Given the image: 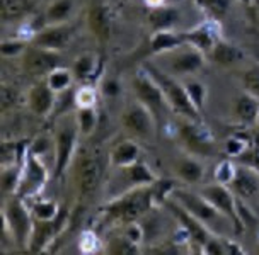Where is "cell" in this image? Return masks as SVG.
I'll return each instance as SVG.
<instances>
[{
	"instance_id": "obj_1",
	"label": "cell",
	"mask_w": 259,
	"mask_h": 255,
	"mask_svg": "<svg viewBox=\"0 0 259 255\" xmlns=\"http://www.w3.org/2000/svg\"><path fill=\"white\" fill-rule=\"evenodd\" d=\"M174 189L176 187L170 180L162 179L150 185L128 189V191L109 199L104 206H101V223L124 226L132 221L142 220L154 206H159V204L164 206L165 199L172 196Z\"/></svg>"
},
{
	"instance_id": "obj_2",
	"label": "cell",
	"mask_w": 259,
	"mask_h": 255,
	"mask_svg": "<svg viewBox=\"0 0 259 255\" xmlns=\"http://www.w3.org/2000/svg\"><path fill=\"white\" fill-rule=\"evenodd\" d=\"M145 70L154 77V80L159 83L160 90L164 92L165 100H167L170 111L174 114H178L183 119H191V121H201V113L194 108V104L189 99L186 89H184V83L179 82L178 78L170 73L164 72L157 65L152 62H147Z\"/></svg>"
},
{
	"instance_id": "obj_3",
	"label": "cell",
	"mask_w": 259,
	"mask_h": 255,
	"mask_svg": "<svg viewBox=\"0 0 259 255\" xmlns=\"http://www.w3.org/2000/svg\"><path fill=\"white\" fill-rule=\"evenodd\" d=\"M4 231L11 236L12 243L22 250H27L34 226V216L31 213V208L26 206L24 199L12 194L4 201Z\"/></svg>"
},
{
	"instance_id": "obj_4",
	"label": "cell",
	"mask_w": 259,
	"mask_h": 255,
	"mask_svg": "<svg viewBox=\"0 0 259 255\" xmlns=\"http://www.w3.org/2000/svg\"><path fill=\"white\" fill-rule=\"evenodd\" d=\"M63 123L58 124L57 133L53 138V164H55V179L63 177L65 172L70 169V165L75 160L77 155V146H78V131L75 114L72 118H68V114L62 116Z\"/></svg>"
},
{
	"instance_id": "obj_5",
	"label": "cell",
	"mask_w": 259,
	"mask_h": 255,
	"mask_svg": "<svg viewBox=\"0 0 259 255\" xmlns=\"http://www.w3.org/2000/svg\"><path fill=\"white\" fill-rule=\"evenodd\" d=\"M133 92L137 95V100H140L147 109L154 114L159 131L167 121V113L170 111L164 92L160 90L159 83L154 80V77L145 70V67L138 68V72L133 77L132 82Z\"/></svg>"
},
{
	"instance_id": "obj_6",
	"label": "cell",
	"mask_w": 259,
	"mask_h": 255,
	"mask_svg": "<svg viewBox=\"0 0 259 255\" xmlns=\"http://www.w3.org/2000/svg\"><path fill=\"white\" fill-rule=\"evenodd\" d=\"M101 177H103V167L96 155L87 150L80 155H75L73 162V182H75L77 196L82 201H89L99 187Z\"/></svg>"
},
{
	"instance_id": "obj_7",
	"label": "cell",
	"mask_w": 259,
	"mask_h": 255,
	"mask_svg": "<svg viewBox=\"0 0 259 255\" xmlns=\"http://www.w3.org/2000/svg\"><path fill=\"white\" fill-rule=\"evenodd\" d=\"M179 140L188 153L194 157H213L217 145L211 131L208 129L203 121H191L184 119V123L178 129Z\"/></svg>"
},
{
	"instance_id": "obj_8",
	"label": "cell",
	"mask_w": 259,
	"mask_h": 255,
	"mask_svg": "<svg viewBox=\"0 0 259 255\" xmlns=\"http://www.w3.org/2000/svg\"><path fill=\"white\" fill-rule=\"evenodd\" d=\"M200 192L217 211H220L229 220V223L235 233H240L244 230V223L237 211V196L234 194V191H230L229 185L213 182L205 185Z\"/></svg>"
},
{
	"instance_id": "obj_9",
	"label": "cell",
	"mask_w": 259,
	"mask_h": 255,
	"mask_svg": "<svg viewBox=\"0 0 259 255\" xmlns=\"http://www.w3.org/2000/svg\"><path fill=\"white\" fill-rule=\"evenodd\" d=\"M48 169L43 164L41 157L34 155L31 150H27V155L24 162H22V174H21V184L17 189L16 196L26 199H32L39 196L41 191L45 189L46 182H48Z\"/></svg>"
},
{
	"instance_id": "obj_10",
	"label": "cell",
	"mask_w": 259,
	"mask_h": 255,
	"mask_svg": "<svg viewBox=\"0 0 259 255\" xmlns=\"http://www.w3.org/2000/svg\"><path fill=\"white\" fill-rule=\"evenodd\" d=\"M68 218H70V211L67 208H62L60 215L53 220H34V226H32L31 242L27 247V252L31 253H41L48 247H52L55 240L63 233L67 228Z\"/></svg>"
},
{
	"instance_id": "obj_11",
	"label": "cell",
	"mask_w": 259,
	"mask_h": 255,
	"mask_svg": "<svg viewBox=\"0 0 259 255\" xmlns=\"http://www.w3.org/2000/svg\"><path fill=\"white\" fill-rule=\"evenodd\" d=\"M121 123L126 131L142 140H150L159 131L154 114L150 113L140 100H130L124 106Z\"/></svg>"
},
{
	"instance_id": "obj_12",
	"label": "cell",
	"mask_w": 259,
	"mask_h": 255,
	"mask_svg": "<svg viewBox=\"0 0 259 255\" xmlns=\"http://www.w3.org/2000/svg\"><path fill=\"white\" fill-rule=\"evenodd\" d=\"M164 206L167 208V210L172 213V216L179 221V225L183 226V231L188 236L189 243L194 245V247L203 248V245L208 242V238L215 233V231H211L205 223H201L198 218H194L186 208H183L172 196L165 199Z\"/></svg>"
},
{
	"instance_id": "obj_13",
	"label": "cell",
	"mask_w": 259,
	"mask_h": 255,
	"mask_svg": "<svg viewBox=\"0 0 259 255\" xmlns=\"http://www.w3.org/2000/svg\"><path fill=\"white\" fill-rule=\"evenodd\" d=\"M172 197L181 204L183 208H186L194 218H198L201 223H205L210 230H211V226L220 225L222 221L227 220L220 211H217L215 208L201 196V192H189V191H183V189H174Z\"/></svg>"
},
{
	"instance_id": "obj_14",
	"label": "cell",
	"mask_w": 259,
	"mask_h": 255,
	"mask_svg": "<svg viewBox=\"0 0 259 255\" xmlns=\"http://www.w3.org/2000/svg\"><path fill=\"white\" fill-rule=\"evenodd\" d=\"M165 55H167L170 75H194L205 67L206 60L205 55L191 44H183Z\"/></svg>"
},
{
	"instance_id": "obj_15",
	"label": "cell",
	"mask_w": 259,
	"mask_h": 255,
	"mask_svg": "<svg viewBox=\"0 0 259 255\" xmlns=\"http://www.w3.org/2000/svg\"><path fill=\"white\" fill-rule=\"evenodd\" d=\"M22 67L31 75L46 77L50 72L60 67V55L57 51L39 48V46L31 43V46H27L24 55H22Z\"/></svg>"
},
{
	"instance_id": "obj_16",
	"label": "cell",
	"mask_w": 259,
	"mask_h": 255,
	"mask_svg": "<svg viewBox=\"0 0 259 255\" xmlns=\"http://www.w3.org/2000/svg\"><path fill=\"white\" fill-rule=\"evenodd\" d=\"M75 26L70 22H65V24H52L45 26L34 38L31 39L32 44L39 46V48L57 51L60 53L62 49L67 48L72 43L73 36H75Z\"/></svg>"
},
{
	"instance_id": "obj_17",
	"label": "cell",
	"mask_w": 259,
	"mask_h": 255,
	"mask_svg": "<svg viewBox=\"0 0 259 255\" xmlns=\"http://www.w3.org/2000/svg\"><path fill=\"white\" fill-rule=\"evenodd\" d=\"M87 27L91 34L99 41V44H106L111 39L113 32V14L104 0H92L87 11Z\"/></svg>"
},
{
	"instance_id": "obj_18",
	"label": "cell",
	"mask_w": 259,
	"mask_h": 255,
	"mask_svg": "<svg viewBox=\"0 0 259 255\" xmlns=\"http://www.w3.org/2000/svg\"><path fill=\"white\" fill-rule=\"evenodd\" d=\"M222 27H220V21L215 19H206L203 21L201 24L191 27L189 31H184V38H186V44L194 46L196 49H200L205 57H208L213 46L217 44V41L222 36Z\"/></svg>"
},
{
	"instance_id": "obj_19",
	"label": "cell",
	"mask_w": 259,
	"mask_h": 255,
	"mask_svg": "<svg viewBox=\"0 0 259 255\" xmlns=\"http://www.w3.org/2000/svg\"><path fill=\"white\" fill-rule=\"evenodd\" d=\"M57 104V92L48 85V82L34 83L27 92V106L31 113L38 118H48L53 114Z\"/></svg>"
},
{
	"instance_id": "obj_20",
	"label": "cell",
	"mask_w": 259,
	"mask_h": 255,
	"mask_svg": "<svg viewBox=\"0 0 259 255\" xmlns=\"http://www.w3.org/2000/svg\"><path fill=\"white\" fill-rule=\"evenodd\" d=\"M230 189L234 191L235 196L239 199H244V201L256 197L259 192V172L239 164Z\"/></svg>"
},
{
	"instance_id": "obj_21",
	"label": "cell",
	"mask_w": 259,
	"mask_h": 255,
	"mask_svg": "<svg viewBox=\"0 0 259 255\" xmlns=\"http://www.w3.org/2000/svg\"><path fill=\"white\" fill-rule=\"evenodd\" d=\"M118 170L124 177V184H126V189H124V191L133 189V187L150 185L159 180L157 174L143 160H137L135 164H132L128 167H121V169H118Z\"/></svg>"
},
{
	"instance_id": "obj_22",
	"label": "cell",
	"mask_w": 259,
	"mask_h": 255,
	"mask_svg": "<svg viewBox=\"0 0 259 255\" xmlns=\"http://www.w3.org/2000/svg\"><path fill=\"white\" fill-rule=\"evenodd\" d=\"M149 53L152 55H165L179 46L186 44L184 31L178 29H167V31H155L152 32L149 39Z\"/></svg>"
},
{
	"instance_id": "obj_23",
	"label": "cell",
	"mask_w": 259,
	"mask_h": 255,
	"mask_svg": "<svg viewBox=\"0 0 259 255\" xmlns=\"http://www.w3.org/2000/svg\"><path fill=\"white\" fill-rule=\"evenodd\" d=\"M179 21H181V12H179L178 7L170 6V4H164L160 7L150 9L149 16H147V22H149L152 32L176 29Z\"/></svg>"
},
{
	"instance_id": "obj_24",
	"label": "cell",
	"mask_w": 259,
	"mask_h": 255,
	"mask_svg": "<svg viewBox=\"0 0 259 255\" xmlns=\"http://www.w3.org/2000/svg\"><path fill=\"white\" fill-rule=\"evenodd\" d=\"M140 145L133 140H121L111 148L109 151V164L113 169L128 167L140 160Z\"/></svg>"
},
{
	"instance_id": "obj_25",
	"label": "cell",
	"mask_w": 259,
	"mask_h": 255,
	"mask_svg": "<svg viewBox=\"0 0 259 255\" xmlns=\"http://www.w3.org/2000/svg\"><path fill=\"white\" fill-rule=\"evenodd\" d=\"M206 58L217 65H220V67H232V65L244 60V51L237 44L229 43L227 39L220 38L213 46V49L208 53Z\"/></svg>"
},
{
	"instance_id": "obj_26",
	"label": "cell",
	"mask_w": 259,
	"mask_h": 255,
	"mask_svg": "<svg viewBox=\"0 0 259 255\" xmlns=\"http://www.w3.org/2000/svg\"><path fill=\"white\" fill-rule=\"evenodd\" d=\"M174 170L178 174V177L186 184H200L203 177H205V167L201 165V162L196 159L191 153L181 157L176 160Z\"/></svg>"
},
{
	"instance_id": "obj_27",
	"label": "cell",
	"mask_w": 259,
	"mask_h": 255,
	"mask_svg": "<svg viewBox=\"0 0 259 255\" xmlns=\"http://www.w3.org/2000/svg\"><path fill=\"white\" fill-rule=\"evenodd\" d=\"M234 113L239 123L242 124H254L259 116V97L249 94L244 90L237 95L234 102Z\"/></svg>"
},
{
	"instance_id": "obj_28",
	"label": "cell",
	"mask_w": 259,
	"mask_h": 255,
	"mask_svg": "<svg viewBox=\"0 0 259 255\" xmlns=\"http://www.w3.org/2000/svg\"><path fill=\"white\" fill-rule=\"evenodd\" d=\"M99 68H101V65L96 55L84 53V55H78V57L73 60L70 70L77 82L89 83L92 78L96 77V70H99Z\"/></svg>"
},
{
	"instance_id": "obj_29",
	"label": "cell",
	"mask_w": 259,
	"mask_h": 255,
	"mask_svg": "<svg viewBox=\"0 0 259 255\" xmlns=\"http://www.w3.org/2000/svg\"><path fill=\"white\" fill-rule=\"evenodd\" d=\"M73 11H75V0H53L43 14L46 26L70 22Z\"/></svg>"
},
{
	"instance_id": "obj_30",
	"label": "cell",
	"mask_w": 259,
	"mask_h": 255,
	"mask_svg": "<svg viewBox=\"0 0 259 255\" xmlns=\"http://www.w3.org/2000/svg\"><path fill=\"white\" fill-rule=\"evenodd\" d=\"M46 82L52 89L60 94V92H65L68 89H72L73 82H75V77H73L72 70L68 68H63V67H57L53 72H50L46 75Z\"/></svg>"
},
{
	"instance_id": "obj_31",
	"label": "cell",
	"mask_w": 259,
	"mask_h": 255,
	"mask_svg": "<svg viewBox=\"0 0 259 255\" xmlns=\"http://www.w3.org/2000/svg\"><path fill=\"white\" fill-rule=\"evenodd\" d=\"M75 121L80 131V136H91L97 128V111L96 108H77L75 111Z\"/></svg>"
},
{
	"instance_id": "obj_32",
	"label": "cell",
	"mask_w": 259,
	"mask_h": 255,
	"mask_svg": "<svg viewBox=\"0 0 259 255\" xmlns=\"http://www.w3.org/2000/svg\"><path fill=\"white\" fill-rule=\"evenodd\" d=\"M21 174H22V165L2 167L0 184H2V191L6 196L17 194V189H19V184H21Z\"/></svg>"
},
{
	"instance_id": "obj_33",
	"label": "cell",
	"mask_w": 259,
	"mask_h": 255,
	"mask_svg": "<svg viewBox=\"0 0 259 255\" xmlns=\"http://www.w3.org/2000/svg\"><path fill=\"white\" fill-rule=\"evenodd\" d=\"M232 0H194L198 7L208 16V19L222 21L227 16Z\"/></svg>"
},
{
	"instance_id": "obj_34",
	"label": "cell",
	"mask_w": 259,
	"mask_h": 255,
	"mask_svg": "<svg viewBox=\"0 0 259 255\" xmlns=\"http://www.w3.org/2000/svg\"><path fill=\"white\" fill-rule=\"evenodd\" d=\"M104 250L108 253H114V255H135L140 253V245L133 243L132 240L126 238L124 235L114 236L111 238L108 243L104 245Z\"/></svg>"
},
{
	"instance_id": "obj_35",
	"label": "cell",
	"mask_w": 259,
	"mask_h": 255,
	"mask_svg": "<svg viewBox=\"0 0 259 255\" xmlns=\"http://www.w3.org/2000/svg\"><path fill=\"white\" fill-rule=\"evenodd\" d=\"M60 211H62V206H58L52 199H38L31 204V213L34 220H53L60 215Z\"/></svg>"
},
{
	"instance_id": "obj_36",
	"label": "cell",
	"mask_w": 259,
	"mask_h": 255,
	"mask_svg": "<svg viewBox=\"0 0 259 255\" xmlns=\"http://www.w3.org/2000/svg\"><path fill=\"white\" fill-rule=\"evenodd\" d=\"M184 83V89H186L189 99L194 104V108L198 111H203V108L206 106V97H208V89L205 83H201L200 80H188L183 82Z\"/></svg>"
},
{
	"instance_id": "obj_37",
	"label": "cell",
	"mask_w": 259,
	"mask_h": 255,
	"mask_svg": "<svg viewBox=\"0 0 259 255\" xmlns=\"http://www.w3.org/2000/svg\"><path fill=\"white\" fill-rule=\"evenodd\" d=\"M97 95L99 92L96 90L94 85L84 83L80 89L75 90V108H96Z\"/></svg>"
},
{
	"instance_id": "obj_38",
	"label": "cell",
	"mask_w": 259,
	"mask_h": 255,
	"mask_svg": "<svg viewBox=\"0 0 259 255\" xmlns=\"http://www.w3.org/2000/svg\"><path fill=\"white\" fill-rule=\"evenodd\" d=\"M27 48V39L26 38H12V39H4L0 44V53L6 58L14 57H22Z\"/></svg>"
},
{
	"instance_id": "obj_39",
	"label": "cell",
	"mask_w": 259,
	"mask_h": 255,
	"mask_svg": "<svg viewBox=\"0 0 259 255\" xmlns=\"http://www.w3.org/2000/svg\"><path fill=\"white\" fill-rule=\"evenodd\" d=\"M235 172H237V165H235L232 160L220 162L215 169V182L224 184V185H230L234 177H235Z\"/></svg>"
},
{
	"instance_id": "obj_40",
	"label": "cell",
	"mask_w": 259,
	"mask_h": 255,
	"mask_svg": "<svg viewBox=\"0 0 259 255\" xmlns=\"http://www.w3.org/2000/svg\"><path fill=\"white\" fill-rule=\"evenodd\" d=\"M17 102H19V92H17V89L4 82L2 90H0V108H2V113L6 114L9 111H12L17 106Z\"/></svg>"
},
{
	"instance_id": "obj_41",
	"label": "cell",
	"mask_w": 259,
	"mask_h": 255,
	"mask_svg": "<svg viewBox=\"0 0 259 255\" xmlns=\"http://www.w3.org/2000/svg\"><path fill=\"white\" fill-rule=\"evenodd\" d=\"M249 146H251V143H249L247 136L246 138L244 136H229L225 141V153L230 157H234V159H237V157L242 155Z\"/></svg>"
},
{
	"instance_id": "obj_42",
	"label": "cell",
	"mask_w": 259,
	"mask_h": 255,
	"mask_svg": "<svg viewBox=\"0 0 259 255\" xmlns=\"http://www.w3.org/2000/svg\"><path fill=\"white\" fill-rule=\"evenodd\" d=\"M242 85H244V90L246 92L259 97V65H254V67H251L249 70L244 72Z\"/></svg>"
},
{
	"instance_id": "obj_43",
	"label": "cell",
	"mask_w": 259,
	"mask_h": 255,
	"mask_svg": "<svg viewBox=\"0 0 259 255\" xmlns=\"http://www.w3.org/2000/svg\"><path fill=\"white\" fill-rule=\"evenodd\" d=\"M237 162L240 165H246L249 169L259 172V148L257 146H249L242 155L237 157Z\"/></svg>"
},
{
	"instance_id": "obj_44",
	"label": "cell",
	"mask_w": 259,
	"mask_h": 255,
	"mask_svg": "<svg viewBox=\"0 0 259 255\" xmlns=\"http://www.w3.org/2000/svg\"><path fill=\"white\" fill-rule=\"evenodd\" d=\"M26 11V0H2V12L4 17H17Z\"/></svg>"
},
{
	"instance_id": "obj_45",
	"label": "cell",
	"mask_w": 259,
	"mask_h": 255,
	"mask_svg": "<svg viewBox=\"0 0 259 255\" xmlns=\"http://www.w3.org/2000/svg\"><path fill=\"white\" fill-rule=\"evenodd\" d=\"M126 238L132 240L133 243L137 245H142L143 242V236H145V231H143L142 225L138 221H132V223H126L124 225V233H123Z\"/></svg>"
},
{
	"instance_id": "obj_46",
	"label": "cell",
	"mask_w": 259,
	"mask_h": 255,
	"mask_svg": "<svg viewBox=\"0 0 259 255\" xmlns=\"http://www.w3.org/2000/svg\"><path fill=\"white\" fill-rule=\"evenodd\" d=\"M101 247L99 243V238L96 236V233H92V231H85L84 235H82L80 238V252L84 253H94L97 252Z\"/></svg>"
},
{
	"instance_id": "obj_47",
	"label": "cell",
	"mask_w": 259,
	"mask_h": 255,
	"mask_svg": "<svg viewBox=\"0 0 259 255\" xmlns=\"http://www.w3.org/2000/svg\"><path fill=\"white\" fill-rule=\"evenodd\" d=\"M101 94L106 97H116L119 94V83L116 80H113V78H108L101 85Z\"/></svg>"
},
{
	"instance_id": "obj_48",
	"label": "cell",
	"mask_w": 259,
	"mask_h": 255,
	"mask_svg": "<svg viewBox=\"0 0 259 255\" xmlns=\"http://www.w3.org/2000/svg\"><path fill=\"white\" fill-rule=\"evenodd\" d=\"M224 247H225V255H242V253H246V250L240 247L237 242L227 238V236H224Z\"/></svg>"
},
{
	"instance_id": "obj_49",
	"label": "cell",
	"mask_w": 259,
	"mask_h": 255,
	"mask_svg": "<svg viewBox=\"0 0 259 255\" xmlns=\"http://www.w3.org/2000/svg\"><path fill=\"white\" fill-rule=\"evenodd\" d=\"M143 2L147 4V7L155 9V7H160V6H164V4H167V0H143Z\"/></svg>"
},
{
	"instance_id": "obj_50",
	"label": "cell",
	"mask_w": 259,
	"mask_h": 255,
	"mask_svg": "<svg viewBox=\"0 0 259 255\" xmlns=\"http://www.w3.org/2000/svg\"><path fill=\"white\" fill-rule=\"evenodd\" d=\"M257 126V133H259V116H257V119H256V123H254Z\"/></svg>"
},
{
	"instance_id": "obj_51",
	"label": "cell",
	"mask_w": 259,
	"mask_h": 255,
	"mask_svg": "<svg viewBox=\"0 0 259 255\" xmlns=\"http://www.w3.org/2000/svg\"><path fill=\"white\" fill-rule=\"evenodd\" d=\"M246 2H249V4H254V2H259V0H246Z\"/></svg>"
}]
</instances>
